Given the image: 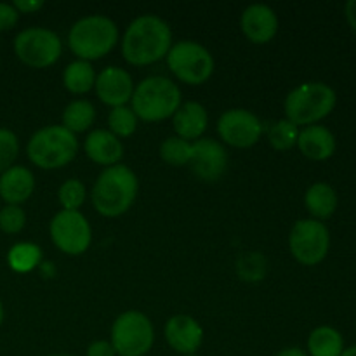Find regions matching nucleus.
Listing matches in <instances>:
<instances>
[{
	"label": "nucleus",
	"instance_id": "obj_1",
	"mask_svg": "<svg viewBox=\"0 0 356 356\" xmlns=\"http://www.w3.org/2000/svg\"><path fill=\"white\" fill-rule=\"evenodd\" d=\"M172 47V31L162 17L143 14L136 17L122 38V54L134 66H146L167 58Z\"/></svg>",
	"mask_w": 356,
	"mask_h": 356
},
{
	"label": "nucleus",
	"instance_id": "obj_2",
	"mask_svg": "<svg viewBox=\"0 0 356 356\" xmlns=\"http://www.w3.org/2000/svg\"><path fill=\"white\" fill-rule=\"evenodd\" d=\"M138 188V176L127 165L106 167L92 186L90 198L94 209L104 218H118L134 204Z\"/></svg>",
	"mask_w": 356,
	"mask_h": 356
},
{
	"label": "nucleus",
	"instance_id": "obj_3",
	"mask_svg": "<svg viewBox=\"0 0 356 356\" xmlns=\"http://www.w3.org/2000/svg\"><path fill=\"white\" fill-rule=\"evenodd\" d=\"M118 42V26L103 14L80 17L68 33V45L82 61H94L106 56Z\"/></svg>",
	"mask_w": 356,
	"mask_h": 356
},
{
	"label": "nucleus",
	"instance_id": "obj_4",
	"mask_svg": "<svg viewBox=\"0 0 356 356\" xmlns=\"http://www.w3.org/2000/svg\"><path fill=\"white\" fill-rule=\"evenodd\" d=\"M131 104L136 117L141 120H165L181 106V90L177 83L167 76H148L134 87Z\"/></svg>",
	"mask_w": 356,
	"mask_h": 356
},
{
	"label": "nucleus",
	"instance_id": "obj_5",
	"mask_svg": "<svg viewBox=\"0 0 356 356\" xmlns=\"http://www.w3.org/2000/svg\"><path fill=\"white\" fill-rule=\"evenodd\" d=\"M79 152V139L63 125H47L30 138L28 159L44 170L61 169L72 162Z\"/></svg>",
	"mask_w": 356,
	"mask_h": 356
},
{
	"label": "nucleus",
	"instance_id": "obj_6",
	"mask_svg": "<svg viewBox=\"0 0 356 356\" xmlns=\"http://www.w3.org/2000/svg\"><path fill=\"white\" fill-rule=\"evenodd\" d=\"M336 103L337 96L332 87L323 82H306L287 94L285 117L296 125H313L330 115Z\"/></svg>",
	"mask_w": 356,
	"mask_h": 356
},
{
	"label": "nucleus",
	"instance_id": "obj_7",
	"mask_svg": "<svg viewBox=\"0 0 356 356\" xmlns=\"http://www.w3.org/2000/svg\"><path fill=\"white\" fill-rule=\"evenodd\" d=\"M111 346L118 356H145L155 343V329L145 313L125 312L111 327Z\"/></svg>",
	"mask_w": 356,
	"mask_h": 356
},
{
	"label": "nucleus",
	"instance_id": "obj_8",
	"mask_svg": "<svg viewBox=\"0 0 356 356\" xmlns=\"http://www.w3.org/2000/svg\"><path fill=\"white\" fill-rule=\"evenodd\" d=\"M167 66L181 82L200 86L211 79L214 72V58L198 42L181 40L170 47Z\"/></svg>",
	"mask_w": 356,
	"mask_h": 356
},
{
	"label": "nucleus",
	"instance_id": "obj_9",
	"mask_svg": "<svg viewBox=\"0 0 356 356\" xmlns=\"http://www.w3.org/2000/svg\"><path fill=\"white\" fill-rule=\"evenodd\" d=\"M61 38L49 28H26L14 38V52L17 59L30 68L40 70L54 65L61 56Z\"/></svg>",
	"mask_w": 356,
	"mask_h": 356
},
{
	"label": "nucleus",
	"instance_id": "obj_10",
	"mask_svg": "<svg viewBox=\"0 0 356 356\" xmlns=\"http://www.w3.org/2000/svg\"><path fill=\"white\" fill-rule=\"evenodd\" d=\"M330 247V233L316 219H301L296 222L289 236V249L296 261L305 266H315L325 259Z\"/></svg>",
	"mask_w": 356,
	"mask_h": 356
},
{
	"label": "nucleus",
	"instance_id": "obj_11",
	"mask_svg": "<svg viewBox=\"0 0 356 356\" xmlns=\"http://www.w3.org/2000/svg\"><path fill=\"white\" fill-rule=\"evenodd\" d=\"M49 232L54 245L70 256H80L86 252L92 240L89 221L79 211H59L52 218Z\"/></svg>",
	"mask_w": 356,
	"mask_h": 356
},
{
	"label": "nucleus",
	"instance_id": "obj_12",
	"mask_svg": "<svg viewBox=\"0 0 356 356\" xmlns=\"http://www.w3.org/2000/svg\"><path fill=\"white\" fill-rule=\"evenodd\" d=\"M219 138L235 148H250L259 141L263 134V124L249 110L233 108L226 110L218 120Z\"/></svg>",
	"mask_w": 356,
	"mask_h": 356
},
{
	"label": "nucleus",
	"instance_id": "obj_13",
	"mask_svg": "<svg viewBox=\"0 0 356 356\" xmlns=\"http://www.w3.org/2000/svg\"><path fill=\"white\" fill-rule=\"evenodd\" d=\"M188 165L198 179L214 183L221 179L228 169V153L216 139H197L191 143V159Z\"/></svg>",
	"mask_w": 356,
	"mask_h": 356
},
{
	"label": "nucleus",
	"instance_id": "obj_14",
	"mask_svg": "<svg viewBox=\"0 0 356 356\" xmlns=\"http://www.w3.org/2000/svg\"><path fill=\"white\" fill-rule=\"evenodd\" d=\"M97 97L111 108L125 106L134 94V82L125 70L118 66H106L94 83Z\"/></svg>",
	"mask_w": 356,
	"mask_h": 356
},
{
	"label": "nucleus",
	"instance_id": "obj_15",
	"mask_svg": "<svg viewBox=\"0 0 356 356\" xmlns=\"http://www.w3.org/2000/svg\"><path fill=\"white\" fill-rule=\"evenodd\" d=\"M167 344L181 355H195L204 341V329L190 315H176L165 325Z\"/></svg>",
	"mask_w": 356,
	"mask_h": 356
},
{
	"label": "nucleus",
	"instance_id": "obj_16",
	"mask_svg": "<svg viewBox=\"0 0 356 356\" xmlns=\"http://www.w3.org/2000/svg\"><path fill=\"white\" fill-rule=\"evenodd\" d=\"M243 35L254 44H268L278 31V17L270 6L252 3L240 17Z\"/></svg>",
	"mask_w": 356,
	"mask_h": 356
},
{
	"label": "nucleus",
	"instance_id": "obj_17",
	"mask_svg": "<svg viewBox=\"0 0 356 356\" xmlns=\"http://www.w3.org/2000/svg\"><path fill=\"white\" fill-rule=\"evenodd\" d=\"M83 149L92 162L106 167L117 165L124 156V145L108 129H96L90 132L83 143Z\"/></svg>",
	"mask_w": 356,
	"mask_h": 356
},
{
	"label": "nucleus",
	"instance_id": "obj_18",
	"mask_svg": "<svg viewBox=\"0 0 356 356\" xmlns=\"http://www.w3.org/2000/svg\"><path fill=\"white\" fill-rule=\"evenodd\" d=\"M35 177L30 169L13 165L0 174V198L7 205H19L33 195Z\"/></svg>",
	"mask_w": 356,
	"mask_h": 356
},
{
	"label": "nucleus",
	"instance_id": "obj_19",
	"mask_svg": "<svg viewBox=\"0 0 356 356\" xmlns=\"http://www.w3.org/2000/svg\"><path fill=\"white\" fill-rule=\"evenodd\" d=\"M209 117L207 110L197 101H188L177 108L172 115V125L177 138L190 141V139H202L204 132L207 131Z\"/></svg>",
	"mask_w": 356,
	"mask_h": 356
},
{
	"label": "nucleus",
	"instance_id": "obj_20",
	"mask_svg": "<svg viewBox=\"0 0 356 356\" xmlns=\"http://www.w3.org/2000/svg\"><path fill=\"white\" fill-rule=\"evenodd\" d=\"M298 148L301 149L305 156L320 162V160H327L334 155V152H336V138L323 125H308V127L299 132Z\"/></svg>",
	"mask_w": 356,
	"mask_h": 356
},
{
	"label": "nucleus",
	"instance_id": "obj_21",
	"mask_svg": "<svg viewBox=\"0 0 356 356\" xmlns=\"http://www.w3.org/2000/svg\"><path fill=\"white\" fill-rule=\"evenodd\" d=\"M305 205L309 214L318 219H329L337 209V195L327 183H315L305 195Z\"/></svg>",
	"mask_w": 356,
	"mask_h": 356
},
{
	"label": "nucleus",
	"instance_id": "obj_22",
	"mask_svg": "<svg viewBox=\"0 0 356 356\" xmlns=\"http://www.w3.org/2000/svg\"><path fill=\"white\" fill-rule=\"evenodd\" d=\"M344 351V339L334 327H316L308 337L309 356H341Z\"/></svg>",
	"mask_w": 356,
	"mask_h": 356
},
{
	"label": "nucleus",
	"instance_id": "obj_23",
	"mask_svg": "<svg viewBox=\"0 0 356 356\" xmlns=\"http://www.w3.org/2000/svg\"><path fill=\"white\" fill-rule=\"evenodd\" d=\"M63 83L72 94H86L94 89L96 72L89 61L76 59V61L70 63L63 72Z\"/></svg>",
	"mask_w": 356,
	"mask_h": 356
},
{
	"label": "nucleus",
	"instance_id": "obj_24",
	"mask_svg": "<svg viewBox=\"0 0 356 356\" xmlns=\"http://www.w3.org/2000/svg\"><path fill=\"white\" fill-rule=\"evenodd\" d=\"M63 127L70 132H83L94 124L96 108L87 99H75L63 110Z\"/></svg>",
	"mask_w": 356,
	"mask_h": 356
},
{
	"label": "nucleus",
	"instance_id": "obj_25",
	"mask_svg": "<svg viewBox=\"0 0 356 356\" xmlns=\"http://www.w3.org/2000/svg\"><path fill=\"white\" fill-rule=\"evenodd\" d=\"M42 249L31 242H19L7 252V263L16 273H30L40 264Z\"/></svg>",
	"mask_w": 356,
	"mask_h": 356
},
{
	"label": "nucleus",
	"instance_id": "obj_26",
	"mask_svg": "<svg viewBox=\"0 0 356 356\" xmlns=\"http://www.w3.org/2000/svg\"><path fill=\"white\" fill-rule=\"evenodd\" d=\"M299 129L298 125L292 124L287 118L275 122L268 129V141H270L271 148L278 149V152H285L298 145Z\"/></svg>",
	"mask_w": 356,
	"mask_h": 356
},
{
	"label": "nucleus",
	"instance_id": "obj_27",
	"mask_svg": "<svg viewBox=\"0 0 356 356\" xmlns=\"http://www.w3.org/2000/svg\"><path fill=\"white\" fill-rule=\"evenodd\" d=\"M138 129V117L131 106H117L108 115V131L113 136L120 138H131Z\"/></svg>",
	"mask_w": 356,
	"mask_h": 356
},
{
	"label": "nucleus",
	"instance_id": "obj_28",
	"mask_svg": "<svg viewBox=\"0 0 356 356\" xmlns=\"http://www.w3.org/2000/svg\"><path fill=\"white\" fill-rule=\"evenodd\" d=\"M160 156L165 163L174 167L188 165L191 159V143L184 141V139L172 136L167 138L165 141L160 145Z\"/></svg>",
	"mask_w": 356,
	"mask_h": 356
},
{
	"label": "nucleus",
	"instance_id": "obj_29",
	"mask_svg": "<svg viewBox=\"0 0 356 356\" xmlns=\"http://www.w3.org/2000/svg\"><path fill=\"white\" fill-rule=\"evenodd\" d=\"M59 204L63 211H79L80 205L86 202V186L79 179H68L59 186Z\"/></svg>",
	"mask_w": 356,
	"mask_h": 356
},
{
	"label": "nucleus",
	"instance_id": "obj_30",
	"mask_svg": "<svg viewBox=\"0 0 356 356\" xmlns=\"http://www.w3.org/2000/svg\"><path fill=\"white\" fill-rule=\"evenodd\" d=\"M17 153H19L17 136L9 129H0V174L13 167Z\"/></svg>",
	"mask_w": 356,
	"mask_h": 356
},
{
	"label": "nucleus",
	"instance_id": "obj_31",
	"mask_svg": "<svg viewBox=\"0 0 356 356\" xmlns=\"http://www.w3.org/2000/svg\"><path fill=\"white\" fill-rule=\"evenodd\" d=\"M26 214L19 205H6L0 209V229L7 235H16L24 228Z\"/></svg>",
	"mask_w": 356,
	"mask_h": 356
},
{
	"label": "nucleus",
	"instance_id": "obj_32",
	"mask_svg": "<svg viewBox=\"0 0 356 356\" xmlns=\"http://www.w3.org/2000/svg\"><path fill=\"white\" fill-rule=\"evenodd\" d=\"M17 19H19V13L16 7L13 3L0 2V31H7L16 26Z\"/></svg>",
	"mask_w": 356,
	"mask_h": 356
},
{
	"label": "nucleus",
	"instance_id": "obj_33",
	"mask_svg": "<svg viewBox=\"0 0 356 356\" xmlns=\"http://www.w3.org/2000/svg\"><path fill=\"white\" fill-rule=\"evenodd\" d=\"M87 356H117L110 341H94L87 348Z\"/></svg>",
	"mask_w": 356,
	"mask_h": 356
},
{
	"label": "nucleus",
	"instance_id": "obj_34",
	"mask_svg": "<svg viewBox=\"0 0 356 356\" xmlns=\"http://www.w3.org/2000/svg\"><path fill=\"white\" fill-rule=\"evenodd\" d=\"M13 6L19 14H33L44 7V0H14Z\"/></svg>",
	"mask_w": 356,
	"mask_h": 356
},
{
	"label": "nucleus",
	"instance_id": "obj_35",
	"mask_svg": "<svg viewBox=\"0 0 356 356\" xmlns=\"http://www.w3.org/2000/svg\"><path fill=\"white\" fill-rule=\"evenodd\" d=\"M344 14H346V19L348 23H350V26L356 31V0H350V2H346Z\"/></svg>",
	"mask_w": 356,
	"mask_h": 356
},
{
	"label": "nucleus",
	"instance_id": "obj_36",
	"mask_svg": "<svg viewBox=\"0 0 356 356\" xmlns=\"http://www.w3.org/2000/svg\"><path fill=\"white\" fill-rule=\"evenodd\" d=\"M275 356H309L306 351H302L301 348H285V350L278 351Z\"/></svg>",
	"mask_w": 356,
	"mask_h": 356
},
{
	"label": "nucleus",
	"instance_id": "obj_37",
	"mask_svg": "<svg viewBox=\"0 0 356 356\" xmlns=\"http://www.w3.org/2000/svg\"><path fill=\"white\" fill-rule=\"evenodd\" d=\"M341 356H356V344H355V346L348 348V350H344L343 355H341Z\"/></svg>",
	"mask_w": 356,
	"mask_h": 356
},
{
	"label": "nucleus",
	"instance_id": "obj_38",
	"mask_svg": "<svg viewBox=\"0 0 356 356\" xmlns=\"http://www.w3.org/2000/svg\"><path fill=\"white\" fill-rule=\"evenodd\" d=\"M3 322V306H2V301H0V325H2Z\"/></svg>",
	"mask_w": 356,
	"mask_h": 356
},
{
	"label": "nucleus",
	"instance_id": "obj_39",
	"mask_svg": "<svg viewBox=\"0 0 356 356\" xmlns=\"http://www.w3.org/2000/svg\"><path fill=\"white\" fill-rule=\"evenodd\" d=\"M47 356H73V355H68V353H52V355H47Z\"/></svg>",
	"mask_w": 356,
	"mask_h": 356
},
{
	"label": "nucleus",
	"instance_id": "obj_40",
	"mask_svg": "<svg viewBox=\"0 0 356 356\" xmlns=\"http://www.w3.org/2000/svg\"><path fill=\"white\" fill-rule=\"evenodd\" d=\"M186 356H198V355H186Z\"/></svg>",
	"mask_w": 356,
	"mask_h": 356
}]
</instances>
